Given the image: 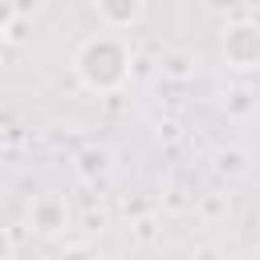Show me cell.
Segmentation results:
<instances>
[{"mask_svg":"<svg viewBox=\"0 0 260 260\" xmlns=\"http://www.w3.org/2000/svg\"><path fill=\"white\" fill-rule=\"evenodd\" d=\"M130 45L118 32H93L73 53V77L89 93H114L130 77Z\"/></svg>","mask_w":260,"mask_h":260,"instance_id":"1","label":"cell"},{"mask_svg":"<svg viewBox=\"0 0 260 260\" xmlns=\"http://www.w3.org/2000/svg\"><path fill=\"white\" fill-rule=\"evenodd\" d=\"M219 57H223L228 69L256 73L260 69V24H252V20L228 24L223 37H219Z\"/></svg>","mask_w":260,"mask_h":260,"instance_id":"2","label":"cell"},{"mask_svg":"<svg viewBox=\"0 0 260 260\" xmlns=\"http://www.w3.org/2000/svg\"><path fill=\"white\" fill-rule=\"evenodd\" d=\"M28 228H32L37 236H45V240L61 236V232L69 228V203H65L57 191L37 195V199L28 203Z\"/></svg>","mask_w":260,"mask_h":260,"instance_id":"3","label":"cell"},{"mask_svg":"<svg viewBox=\"0 0 260 260\" xmlns=\"http://www.w3.org/2000/svg\"><path fill=\"white\" fill-rule=\"evenodd\" d=\"M93 12L106 28H134L146 12V0H93Z\"/></svg>","mask_w":260,"mask_h":260,"instance_id":"4","label":"cell"},{"mask_svg":"<svg viewBox=\"0 0 260 260\" xmlns=\"http://www.w3.org/2000/svg\"><path fill=\"white\" fill-rule=\"evenodd\" d=\"M110 171V154L102 150V146H85L81 154H77V175L81 179H102Z\"/></svg>","mask_w":260,"mask_h":260,"instance_id":"5","label":"cell"},{"mask_svg":"<svg viewBox=\"0 0 260 260\" xmlns=\"http://www.w3.org/2000/svg\"><path fill=\"white\" fill-rule=\"evenodd\" d=\"M53 260H102V256H98L89 244H69V248H65V252H57Z\"/></svg>","mask_w":260,"mask_h":260,"instance_id":"6","label":"cell"},{"mask_svg":"<svg viewBox=\"0 0 260 260\" xmlns=\"http://www.w3.org/2000/svg\"><path fill=\"white\" fill-rule=\"evenodd\" d=\"M228 98H232V102H223V106H228L232 114H248V110H252V93H248V89H232Z\"/></svg>","mask_w":260,"mask_h":260,"instance_id":"7","label":"cell"},{"mask_svg":"<svg viewBox=\"0 0 260 260\" xmlns=\"http://www.w3.org/2000/svg\"><path fill=\"white\" fill-rule=\"evenodd\" d=\"M16 20H20V12H16V0H0V32H8Z\"/></svg>","mask_w":260,"mask_h":260,"instance_id":"8","label":"cell"},{"mask_svg":"<svg viewBox=\"0 0 260 260\" xmlns=\"http://www.w3.org/2000/svg\"><path fill=\"white\" fill-rule=\"evenodd\" d=\"M41 8H45V0H16V12L20 16H37Z\"/></svg>","mask_w":260,"mask_h":260,"instance_id":"9","label":"cell"},{"mask_svg":"<svg viewBox=\"0 0 260 260\" xmlns=\"http://www.w3.org/2000/svg\"><path fill=\"white\" fill-rule=\"evenodd\" d=\"M0 260H12V236L0 228Z\"/></svg>","mask_w":260,"mask_h":260,"instance_id":"10","label":"cell"},{"mask_svg":"<svg viewBox=\"0 0 260 260\" xmlns=\"http://www.w3.org/2000/svg\"><path fill=\"white\" fill-rule=\"evenodd\" d=\"M4 53H8V32H0V61H4Z\"/></svg>","mask_w":260,"mask_h":260,"instance_id":"11","label":"cell"},{"mask_svg":"<svg viewBox=\"0 0 260 260\" xmlns=\"http://www.w3.org/2000/svg\"><path fill=\"white\" fill-rule=\"evenodd\" d=\"M252 24H260V8H256V12H252Z\"/></svg>","mask_w":260,"mask_h":260,"instance_id":"12","label":"cell"}]
</instances>
